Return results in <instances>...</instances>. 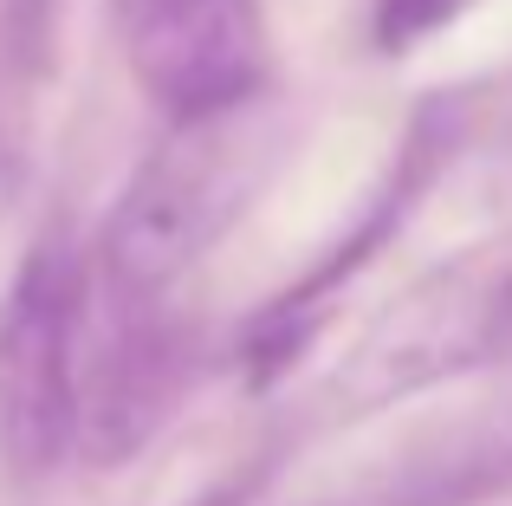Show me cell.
<instances>
[{
    "label": "cell",
    "instance_id": "6",
    "mask_svg": "<svg viewBox=\"0 0 512 506\" xmlns=\"http://www.w3.org/2000/svg\"><path fill=\"white\" fill-rule=\"evenodd\" d=\"M454 143H461V111H454L448 98L422 104V111H415V124H409V137H402V150H396V169L383 176V189H376V202L363 208V221L325 253V260L312 266V273L292 279V286L247 325V338H240V357H247V370H253L260 383L273 377V370L292 364V351H299L305 331H312L318 318L331 312V299H338L350 279H357L363 266H370L376 253L389 247V234H396L402 221L415 215V202H422L428 182L441 176V163L454 156Z\"/></svg>",
    "mask_w": 512,
    "mask_h": 506
},
{
    "label": "cell",
    "instance_id": "8",
    "mask_svg": "<svg viewBox=\"0 0 512 506\" xmlns=\"http://www.w3.org/2000/svg\"><path fill=\"white\" fill-rule=\"evenodd\" d=\"M65 0H0V46L20 72H46Z\"/></svg>",
    "mask_w": 512,
    "mask_h": 506
},
{
    "label": "cell",
    "instance_id": "7",
    "mask_svg": "<svg viewBox=\"0 0 512 506\" xmlns=\"http://www.w3.org/2000/svg\"><path fill=\"white\" fill-rule=\"evenodd\" d=\"M474 7L480 0H370V46L383 52V59H409L415 46L441 39Z\"/></svg>",
    "mask_w": 512,
    "mask_h": 506
},
{
    "label": "cell",
    "instance_id": "9",
    "mask_svg": "<svg viewBox=\"0 0 512 506\" xmlns=\"http://www.w3.org/2000/svg\"><path fill=\"white\" fill-rule=\"evenodd\" d=\"M20 189H26V163H20V143L0 130V234H7L13 208H20Z\"/></svg>",
    "mask_w": 512,
    "mask_h": 506
},
{
    "label": "cell",
    "instance_id": "3",
    "mask_svg": "<svg viewBox=\"0 0 512 506\" xmlns=\"http://www.w3.org/2000/svg\"><path fill=\"white\" fill-rule=\"evenodd\" d=\"M78 286L85 253L46 234L0 299V461L20 481L78 455Z\"/></svg>",
    "mask_w": 512,
    "mask_h": 506
},
{
    "label": "cell",
    "instance_id": "4",
    "mask_svg": "<svg viewBox=\"0 0 512 506\" xmlns=\"http://www.w3.org/2000/svg\"><path fill=\"white\" fill-rule=\"evenodd\" d=\"M188 325L169 292H130L85 266L78 286V455L130 461L188 383Z\"/></svg>",
    "mask_w": 512,
    "mask_h": 506
},
{
    "label": "cell",
    "instance_id": "2",
    "mask_svg": "<svg viewBox=\"0 0 512 506\" xmlns=\"http://www.w3.org/2000/svg\"><path fill=\"white\" fill-rule=\"evenodd\" d=\"M512 364V253H474L415 292L389 299L325 377V416L363 422L376 409Z\"/></svg>",
    "mask_w": 512,
    "mask_h": 506
},
{
    "label": "cell",
    "instance_id": "5",
    "mask_svg": "<svg viewBox=\"0 0 512 506\" xmlns=\"http://www.w3.org/2000/svg\"><path fill=\"white\" fill-rule=\"evenodd\" d=\"M137 91L169 117H214L266 98L273 33L260 0H117Z\"/></svg>",
    "mask_w": 512,
    "mask_h": 506
},
{
    "label": "cell",
    "instance_id": "1",
    "mask_svg": "<svg viewBox=\"0 0 512 506\" xmlns=\"http://www.w3.org/2000/svg\"><path fill=\"white\" fill-rule=\"evenodd\" d=\"M279 143H286V117L266 98L214 117H175L169 137L111 202L85 266L130 292H175L182 273H195L208 247L247 215V202L279 163Z\"/></svg>",
    "mask_w": 512,
    "mask_h": 506
}]
</instances>
